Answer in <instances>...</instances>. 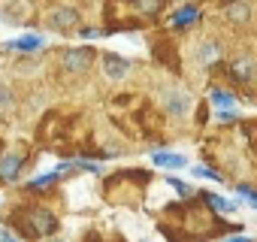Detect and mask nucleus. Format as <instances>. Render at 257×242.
<instances>
[{"instance_id":"1","label":"nucleus","mask_w":257,"mask_h":242,"mask_svg":"<svg viewBox=\"0 0 257 242\" xmlns=\"http://www.w3.org/2000/svg\"><path fill=\"white\" fill-rule=\"evenodd\" d=\"M200 200H203V194H200ZM167 215L173 218V227L161 224V230L170 236V242H197V239H212V236L230 230L227 224H218L215 215L203 203H179V206H170Z\"/></svg>"},{"instance_id":"2","label":"nucleus","mask_w":257,"mask_h":242,"mask_svg":"<svg viewBox=\"0 0 257 242\" xmlns=\"http://www.w3.org/2000/svg\"><path fill=\"white\" fill-rule=\"evenodd\" d=\"M161 10H164V0H109L106 22L112 25V31L143 28L146 22H155Z\"/></svg>"},{"instance_id":"3","label":"nucleus","mask_w":257,"mask_h":242,"mask_svg":"<svg viewBox=\"0 0 257 242\" xmlns=\"http://www.w3.org/2000/svg\"><path fill=\"white\" fill-rule=\"evenodd\" d=\"M10 224L25 236V239H43V236H52L58 230V218L52 209L40 206V203H31V206H16L10 212Z\"/></svg>"},{"instance_id":"4","label":"nucleus","mask_w":257,"mask_h":242,"mask_svg":"<svg viewBox=\"0 0 257 242\" xmlns=\"http://www.w3.org/2000/svg\"><path fill=\"white\" fill-rule=\"evenodd\" d=\"M94 49H88V46H79V49H64V55H61V67L67 70V73H85V70H91V64H94Z\"/></svg>"},{"instance_id":"5","label":"nucleus","mask_w":257,"mask_h":242,"mask_svg":"<svg viewBox=\"0 0 257 242\" xmlns=\"http://www.w3.org/2000/svg\"><path fill=\"white\" fill-rule=\"evenodd\" d=\"M43 46H46V37H40V34H25V37H19V40H7L0 49H4V52H19V55H37Z\"/></svg>"},{"instance_id":"6","label":"nucleus","mask_w":257,"mask_h":242,"mask_svg":"<svg viewBox=\"0 0 257 242\" xmlns=\"http://www.w3.org/2000/svg\"><path fill=\"white\" fill-rule=\"evenodd\" d=\"M22 167H25V155L19 152H10L0 158V182H16L22 176Z\"/></svg>"},{"instance_id":"7","label":"nucleus","mask_w":257,"mask_h":242,"mask_svg":"<svg viewBox=\"0 0 257 242\" xmlns=\"http://www.w3.org/2000/svg\"><path fill=\"white\" fill-rule=\"evenodd\" d=\"M103 73L109 79H124L127 73H131V61L115 55V52H103Z\"/></svg>"},{"instance_id":"8","label":"nucleus","mask_w":257,"mask_h":242,"mask_svg":"<svg viewBox=\"0 0 257 242\" xmlns=\"http://www.w3.org/2000/svg\"><path fill=\"white\" fill-rule=\"evenodd\" d=\"M79 25V13L76 10H55L49 16V28L58 31V34H67V31H76Z\"/></svg>"},{"instance_id":"9","label":"nucleus","mask_w":257,"mask_h":242,"mask_svg":"<svg viewBox=\"0 0 257 242\" xmlns=\"http://www.w3.org/2000/svg\"><path fill=\"white\" fill-rule=\"evenodd\" d=\"M197 19H200V10L197 7H182V10H176L170 16V25L173 28H191V25H197Z\"/></svg>"},{"instance_id":"10","label":"nucleus","mask_w":257,"mask_h":242,"mask_svg":"<svg viewBox=\"0 0 257 242\" xmlns=\"http://www.w3.org/2000/svg\"><path fill=\"white\" fill-rule=\"evenodd\" d=\"M152 164L155 167H167V170H182L188 164L185 155H173V152H155L152 155Z\"/></svg>"},{"instance_id":"11","label":"nucleus","mask_w":257,"mask_h":242,"mask_svg":"<svg viewBox=\"0 0 257 242\" xmlns=\"http://www.w3.org/2000/svg\"><path fill=\"white\" fill-rule=\"evenodd\" d=\"M167 109L179 118V115H185V112L191 109V97H188L185 91H170V94H167Z\"/></svg>"},{"instance_id":"12","label":"nucleus","mask_w":257,"mask_h":242,"mask_svg":"<svg viewBox=\"0 0 257 242\" xmlns=\"http://www.w3.org/2000/svg\"><path fill=\"white\" fill-rule=\"evenodd\" d=\"M230 73H233L239 82H251V79H254V61H251V58H236V61L230 64Z\"/></svg>"},{"instance_id":"13","label":"nucleus","mask_w":257,"mask_h":242,"mask_svg":"<svg viewBox=\"0 0 257 242\" xmlns=\"http://www.w3.org/2000/svg\"><path fill=\"white\" fill-rule=\"evenodd\" d=\"M212 106L215 109H236V97L227 88H212Z\"/></svg>"},{"instance_id":"14","label":"nucleus","mask_w":257,"mask_h":242,"mask_svg":"<svg viewBox=\"0 0 257 242\" xmlns=\"http://www.w3.org/2000/svg\"><path fill=\"white\" fill-rule=\"evenodd\" d=\"M203 194V200L209 203V206H215L218 212H233L236 209V203H230V200H224V197H218V194H209V191H200Z\"/></svg>"},{"instance_id":"15","label":"nucleus","mask_w":257,"mask_h":242,"mask_svg":"<svg viewBox=\"0 0 257 242\" xmlns=\"http://www.w3.org/2000/svg\"><path fill=\"white\" fill-rule=\"evenodd\" d=\"M197 58H200V64H212L215 58H221V46H218V43H206V46L197 52Z\"/></svg>"},{"instance_id":"16","label":"nucleus","mask_w":257,"mask_h":242,"mask_svg":"<svg viewBox=\"0 0 257 242\" xmlns=\"http://www.w3.org/2000/svg\"><path fill=\"white\" fill-rule=\"evenodd\" d=\"M236 194H239V200H245L251 209H257V188H254V185H236Z\"/></svg>"},{"instance_id":"17","label":"nucleus","mask_w":257,"mask_h":242,"mask_svg":"<svg viewBox=\"0 0 257 242\" xmlns=\"http://www.w3.org/2000/svg\"><path fill=\"white\" fill-rule=\"evenodd\" d=\"M227 19H230V22H245V19H248V4H245V0L227 7Z\"/></svg>"},{"instance_id":"18","label":"nucleus","mask_w":257,"mask_h":242,"mask_svg":"<svg viewBox=\"0 0 257 242\" xmlns=\"http://www.w3.org/2000/svg\"><path fill=\"white\" fill-rule=\"evenodd\" d=\"M191 173H194V176H203V179H209V182H224V176L215 173V170H209V167H194Z\"/></svg>"},{"instance_id":"19","label":"nucleus","mask_w":257,"mask_h":242,"mask_svg":"<svg viewBox=\"0 0 257 242\" xmlns=\"http://www.w3.org/2000/svg\"><path fill=\"white\" fill-rule=\"evenodd\" d=\"M170 188L179 191V197H191V188H188L185 182H179V179H170Z\"/></svg>"},{"instance_id":"20","label":"nucleus","mask_w":257,"mask_h":242,"mask_svg":"<svg viewBox=\"0 0 257 242\" xmlns=\"http://www.w3.org/2000/svg\"><path fill=\"white\" fill-rule=\"evenodd\" d=\"M0 106H13V94H10V88H4V85H0Z\"/></svg>"},{"instance_id":"21","label":"nucleus","mask_w":257,"mask_h":242,"mask_svg":"<svg viewBox=\"0 0 257 242\" xmlns=\"http://www.w3.org/2000/svg\"><path fill=\"white\" fill-rule=\"evenodd\" d=\"M245 137L251 143H257V121H254V125H245Z\"/></svg>"},{"instance_id":"22","label":"nucleus","mask_w":257,"mask_h":242,"mask_svg":"<svg viewBox=\"0 0 257 242\" xmlns=\"http://www.w3.org/2000/svg\"><path fill=\"white\" fill-rule=\"evenodd\" d=\"M0 242H22L19 236H13L10 230H4V233H0Z\"/></svg>"},{"instance_id":"23","label":"nucleus","mask_w":257,"mask_h":242,"mask_svg":"<svg viewBox=\"0 0 257 242\" xmlns=\"http://www.w3.org/2000/svg\"><path fill=\"white\" fill-rule=\"evenodd\" d=\"M224 242H251V236H230V239H224Z\"/></svg>"}]
</instances>
